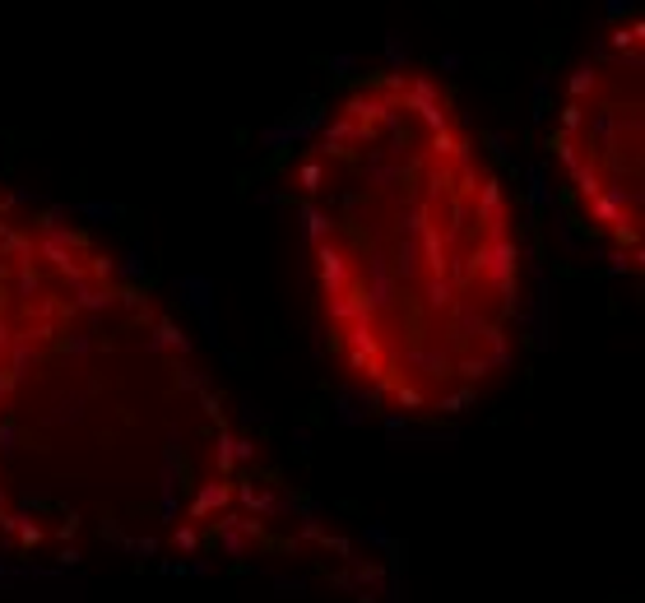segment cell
Wrapping results in <instances>:
<instances>
[{
  "mask_svg": "<svg viewBox=\"0 0 645 603\" xmlns=\"http://www.w3.org/2000/svg\"><path fill=\"white\" fill-rule=\"evenodd\" d=\"M0 566L260 575L343 603L385 590L376 539L269 455L149 278L10 186Z\"/></svg>",
  "mask_w": 645,
  "mask_h": 603,
  "instance_id": "obj_1",
  "label": "cell"
},
{
  "mask_svg": "<svg viewBox=\"0 0 645 603\" xmlns=\"http://www.w3.org/2000/svg\"><path fill=\"white\" fill-rule=\"evenodd\" d=\"M641 10L613 14L571 65L548 153L571 227L608 265L641 274Z\"/></svg>",
  "mask_w": 645,
  "mask_h": 603,
  "instance_id": "obj_3",
  "label": "cell"
},
{
  "mask_svg": "<svg viewBox=\"0 0 645 603\" xmlns=\"http://www.w3.org/2000/svg\"><path fill=\"white\" fill-rule=\"evenodd\" d=\"M293 214L326 348L381 413L442 423L511 371L529 297L520 223L442 79L343 84L297 149Z\"/></svg>",
  "mask_w": 645,
  "mask_h": 603,
  "instance_id": "obj_2",
  "label": "cell"
}]
</instances>
